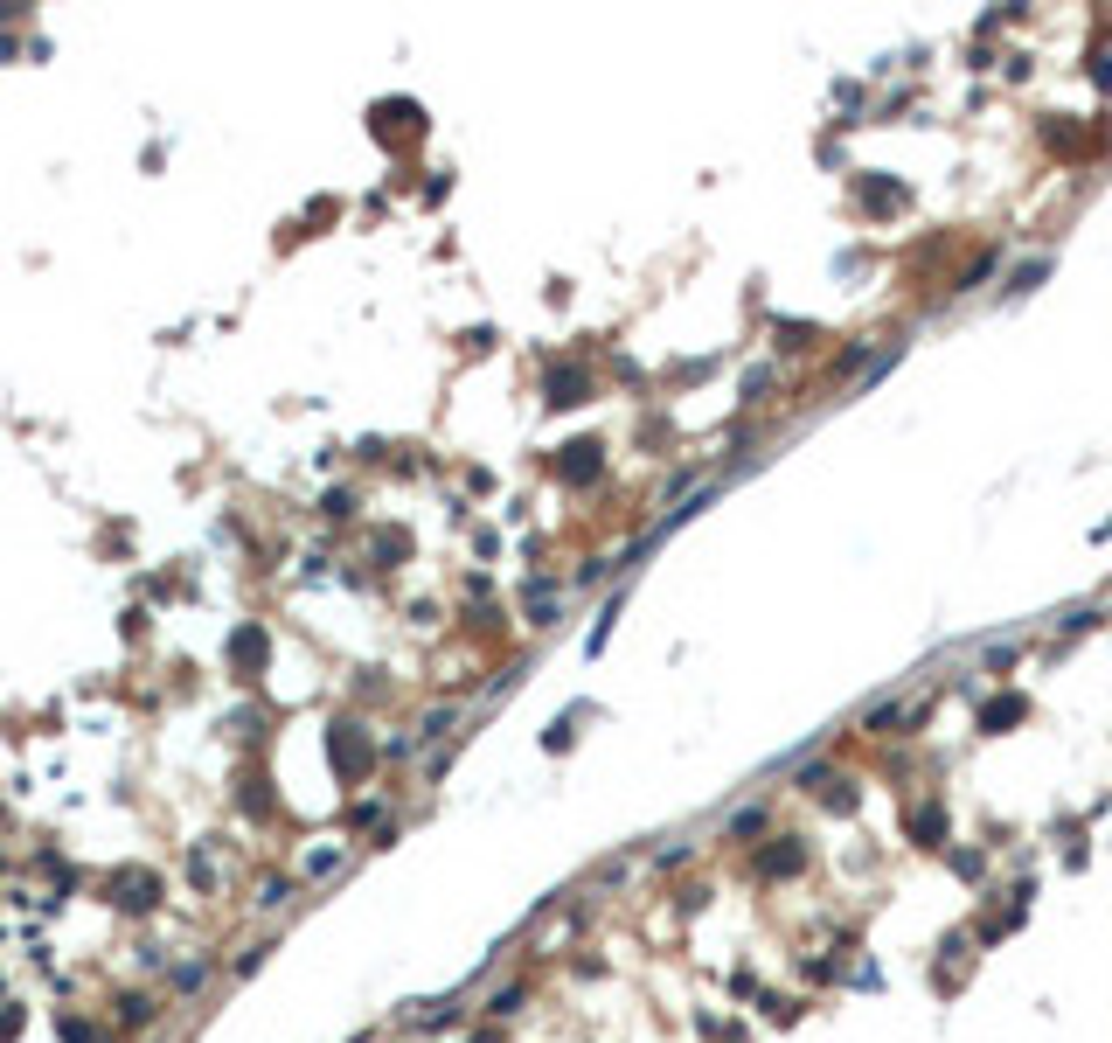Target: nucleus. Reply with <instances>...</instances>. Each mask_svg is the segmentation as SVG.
Segmentation results:
<instances>
[{
    "instance_id": "obj_1",
    "label": "nucleus",
    "mask_w": 1112,
    "mask_h": 1043,
    "mask_svg": "<svg viewBox=\"0 0 1112 1043\" xmlns=\"http://www.w3.org/2000/svg\"><path fill=\"white\" fill-rule=\"evenodd\" d=\"M327 751H334V772H341V779H362V772H369V758H376V751H369V738H362V724H348V717L334 724Z\"/></svg>"
},
{
    "instance_id": "obj_2",
    "label": "nucleus",
    "mask_w": 1112,
    "mask_h": 1043,
    "mask_svg": "<svg viewBox=\"0 0 1112 1043\" xmlns=\"http://www.w3.org/2000/svg\"><path fill=\"white\" fill-rule=\"evenodd\" d=\"M105 897H112L119 911H153V904H160V884H153L146 870H119V877L105 884Z\"/></svg>"
},
{
    "instance_id": "obj_3",
    "label": "nucleus",
    "mask_w": 1112,
    "mask_h": 1043,
    "mask_svg": "<svg viewBox=\"0 0 1112 1043\" xmlns=\"http://www.w3.org/2000/svg\"><path fill=\"white\" fill-rule=\"evenodd\" d=\"M265 661H272L265 626H237V633H230V668H237V675H265Z\"/></svg>"
},
{
    "instance_id": "obj_4",
    "label": "nucleus",
    "mask_w": 1112,
    "mask_h": 1043,
    "mask_svg": "<svg viewBox=\"0 0 1112 1043\" xmlns=\"http://www.w3.org/2000/svg\"><path fill=\"white\" fill-rule=\"evenodd\" d=\"M1029 717V696H994L987 710H980V731H1008V724H1022Z\"/></svg>"
},
{
    "instance_id": "obj_5",
    "label": "nucleus",
    "mask_w": 1112,
    "mask_h": 1043,
    "mask_svg": "<svg viewBox=\"0 0 1112 1043\" xmlns=\"http://www.w3.org/2000/svg\"><path fill=\"white\" fill-rule=\"evenodd\" d=\"M800 863H807V849H800V842H779V849L758 856V877H793Z\"/></svg>"
},
{
    "instance_id": "obj_6",
    "label": "nucleus",
    "mask_w": 1112,
    "mask_h": 1043,
    "mask_svg": "<svg viewBox=\"0 0 1112 1043\" xmlns=\"http://www.w3.org/2000/svg\"><path fill=\"white\" fill-rule=\"evenodd\" d=\"M584 473H598V446H591V439L563 446V480H584Z\"/></svg>"
},
{
    "instance_id": "obj_7",
    "label": "nucleus",
    "mask_w": 1112,
    "mask_h": 1043,
    "mask_svg": "<svg viewBox=\"0 0 1112 1043\" xmlns=\"http://www.w3.org/2000/svg\"><path fill=\"white\" fill-rule=\"evenodd\" d=\"M550 404H584V376L577 369H550Z\"/></svg>"
},
{
    "instance_id": "obj_8",
    "label": "nucleus",
    "mask_w": 1112,
    "mask_h": 1043,
    "mask_svg": "<svg viewBox=\"0 0 1112 1043\" xmlns=\"http://www.w3.org/2000/svg\"><path fill=\"white\" fill-rule=\"evenodd\" d=\"M202 981H209V960H181L174 967V995H195Z\"/></svg>"
},
{
    "instance_id": "obj_9",
    "label": "nucleus",
    "mask_w": 1112,
    "mask_h": 1043,
    "mask_svg": "<svg viewBox=\"0 0 1112 1043\" xmlns=\"http://www.w3.org/2000/svg\"><path fill=\"white\" fill-rule=\"evenodd\" d=\"M119 1023H153V995H119Z\"/></svg>"
},
{
    "instance_id": "obj_10",
    "label": "nucleus",
    "mask_w": 1112,
    "mask_h": 1043,
    "mask_svg": "<svg viewBox=\"0 0 1112 1043\" xmlns=\"http://www.w3.org/2000/svg\"><path fill=\"white\" fill-rule=\"evenodd\" d=\"M862 202H869V209H897V202H904V188H890V181H869V188H862Z\"/></svg>"
},
{
    "instance_id": "obj_11",
    "label": "nucleus",
    "mask_w": 1112,
    "mask_h": 1043,
    "mask_svg": "<svg viewBox=\"0 0 1112 1043\" xmlns=\"http://www.w3.org/2000/svg\"><path fill=\"white\" fill-rule=\"evenodd\" d=\"M244 807H251V814H258V821H265V814H272V793H265V779H258V772H251V779H244Z\"/></svg>"
},
{
    "instance_id": "obj_12",
    "label": "nucleus",
    "mask_w": 1112,
    "mask_h": 1043,
    "mask_svg": "<svg viewBox=\"0 0 1112 1043\" xmlns=\"http://www.w3.org/2000/svg\"><path fill=\"white\" fill-rule=\"evenodd\" d=\"M758 828H765V807H737L730 814V835H758Z\"/></svg>"
},
{
    "instance_id": "obj_13",
    "label": "nucleus",
    "mask_w": 1112,
    "mask_h": 1043,
    "mask_svg": "<svg viewBox=\"0 0 1112 1043\" xmlns=\"http://www.w3.org/2000/svg\"><path fill=\"white\" fill-rule=\"evenodd\" d=\"M911 828H918V842H939V835H946V814H939V807H925Z\"/></svg>"
},
{
    "instance_id": "obj_14",
    "label": "nucleus",
    "mask_w": 1112,
    "mask_h": 1043,
    "mask_svg": "<svg viewBox=\"0 0 1112 1043\" xmlns=\"http://www.w3.org/2000/svg\"><path fill=\"white\" fill-rule=\"evenodd\" d=\"M258 904H265V911H278V904H292V884H285V877H272V884L258 891Z\"/></svg>"
},
{
    "instance_id": "obj_15",
    "label": "nucleus",
    "mask_w": 1112,
    "mask_h": 1043,
    "mask_svg": "<svg viewBox=\"0 0 1112 1043\" xmlns=\"http://www.w3.org/2000/svg\"><path fill=\"white\" fill-rule=\"evenodd\" d=\"M63 1043H98V1030L84 1016H63Z\"/></svg>"
},
{
    "instance_id": "obj_16",
    "label": "nucleus",
    "mask_w": 1112,
    "mask_h": 1043,
    "mask_svg": "<svg viewBox=\"0 0 1112 1043\" xmlns=\"http://www.w3.org/2000/svg\"><path fill=\"white\" fill-rule=\"evenodd\" d=\"M515 1009H522V988H501V995L487 1002V1016H515Z\"/></svg>"
},
{
    "instance_id": "obj_17",
    "label": "nucleus",
    "mask_w": 1112,
    "mask_h": 1043,
    "mask_svg": "<svg viewBox=\"0 0 1112 1043\" xmlns=\"http://www.w3.org/2000/svg\"><path fill=\"white\" fill-rule=\"evenodd\" d=\"M334 863H341V849H313V856H306V870H313V877H327Z\"/></svg>"
},
{
    "instance_id": "obj_18",
    "label": "nucleus",
    "mask_w": 1112,
    "mask_h": 1043,
    "mask_svg": "<svg viewBox=\"0 0 1112 1043\" xmlns=\"http://www.w3.org/2000/svg\"><path fill=\"white\" fill-rule=\"evenodd\" d=\"M265 953H272V946H251V953H237V981H244V974H258V967H265Z\"/></svg>"
},
{
    "instance_id": "obj_19",
    "label": "nucleus",
    "mask_w": 1112,
    "mask_h": 1043,
    "mask_svg": "<svg viewBox=\"0 0 1112 1043\" xmlns=\"http://www.w3.org/2000/svg\"><path fill=\"white\" fill-rule=\"evenodd\" d=\"M14 1030H21V1009H0V1043L14 1037Z\"/></svg>"
}]
</instances>
